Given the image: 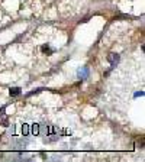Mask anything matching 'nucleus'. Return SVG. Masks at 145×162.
Masks as SVG:
<instances>
[{"label": "nucleus", "instance_id": "nucleus-1", "mask_svg": "<svg viewBox=\"0 0 145 162\" xmlns=\"http://www.w3.org/2000/svg\"><path fill=\"white\" fill-rule=\"evenodd\" d=\"M107 61L110 62V65H112L110 68L113 70V68L116 67V64L119 62V55H118V54H109V58H107Z\"/></svg>", "mask_w": 145, "mask_h": 162}, {"label": "nucleus", "instance_id": "nucleus-2", "mask_svg": "<svg viewBox=\"0 0 145 162\" xmlns=\"http://www.w3.org/2000/svg\"><path fill=\"white\" fill-rule=\"evenodd\" d=\"M30 132H32V135H39V125H32Z\"/></svg>", "mask_w": 145, "mask_h": 162}, {"label": "nucleus", "instance_id": "nucleus-3", "mask_svg": "<svg viewBox=\"0 0 145 162\" xmlns=\"http://www.w3.org/2000/svg\"><path fill=\"white\" fill-rule=\"evenodd\" d=\"M20 93V88L19 87H13V88H9V94L10 96H18Z\"/></svg>", "mask_w": 145, "mask_h": 162}, {"label": "nucleus", "instance_id": "nucleus-4", "mask_svg": "<svg viewBox=\"0 0 145 162\" xmlns=\"http://www.w3.org/2000/svg\"><path fill=\"white\" fill-rule=\"evenodd\" d=\"M87 75H89V70H87V68H83V71H80V72H79V77H80L81 80H84Z\"/></svg>", "mask_w": 145, "mask_h": 162}, {"label": "nucleus", "instance_id": "nucleus-5", "mask_svg": "<svg viewBox=\"0 0 145 162\" xmlns=\"http://www.w3.org/2000/svg\"><path fill=\"white\" fill-rule=\"evenodd\" d=\"M42 52H44V54H48V55H51L54 51H52V49H51L48 45H44V47H42Z\"/></svg>", "mask_w": 145, "mask_h": 162}, {"label": "nucleus", "instance_id": "nucleus-6", "mask_svg": "<svg viewBox=\"0 0 145 162\" xmlns=\"http://www.w3.org/2000/svg\"><path fill=\"white\" fill-rule=\"evenodd\" d=\"M22 133L23 135H29V126L28 125H23L22 126Z\"/></svg>", "mask_w": 145, "mask_h": 162}]
</instances>
